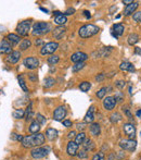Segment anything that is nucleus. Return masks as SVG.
Returning <instances> with one entry per match:
<instances>
[{"label": "nucleus", "instance_id": "nucleus-1", "mask_svg": "<svg viewBox=\"0 0 141 160\" xmlns=\"http://www.w3.org/2000/svg\"><path fill=\"white\" fill-rule=\"evenodd\" d=\"M45 143V135L42 133L33 134V135L24 136L21 144L24 148H32V147H39Z\"/></svg>", "mask_w": 141, "mask_h": 160}, {"label": "nucleus", "instance_id": "nucleus-2", "mask_svg": "<svg viewBox=\"0 0 141 160\" xmlns=\"http://www.w3.org/2000/svg\"><path fill=\"white\" fill-rule=\"evenodd\" d=\"M100 31V28L98 26L93 24H86L84 26H81L78 31V35L80 36L81 38H89L91 36L98 34Z\"/></svg>", "mask_w": 141, "mask_h": 160}, {"label": "nucleus", "instance_id": "nucleus-3", "mask_svg": "<svg viewBox=\"0 0 141 160\" xmlns=\"http://www.w3.org/2000/svg\"><path fill=\"white\" fill-rule=\"evenodd\" d=\"M50 30H51L50 24H48L46 22H37L33 26L32 34L34 36H40L43 34H47Z\"/></svg>", "mask_w": 141, "mask_h": 160}, {"label": "nucleus", "instance_id": "nucleus-4", "mask_svg": "<svg viewBox=\"0 0 141 160\" xmlns=\"http://www.w3.org/2000/svg\"><path fill=\"white\" fill-rule=\"evenodd\" d=\"M30 25H32V21L30 20H25L19 23V25L16 26V33L19 36H25L28 35V32L30 30Z\"/></svg>", "mask_w": 141, "mask_h": 160}, {"label": "nucleus", "instance_id": "nucleus-5", "mask_svg": "<svg viewBox=\"0 0 141 160\" xmlns=\"http://www.w3.org/2000/svg\"><path fill=\"white\" fill-rule=\"evenodd\" d=\"M49 154V148L48 147H43V146H39V147H35L33 148L32 152H30V156H32L34 159H41V158L47 157Z\"/></svg>", "mask_w": 141, "mask_h": 160}, {"label": "nucleus", "instance_id": "nucleus-6", "mask_svg": "<svg viewBox=\"0 0 141 160\" xmlns=\"http://www.w3.org/2000/svg\"><path fill=\"white\" fill-rule=\"evenodd\" d=\"M58 48H59V44L55 43V41H50V43H47L46 45H43L42 48L40 49V54L42 56H46V54H53L54 51H57Z\"/></svg>", "mask_w": 141, "mask_h": 160}, {"label": "nucleus", "instance_id": "nucleus-7", "mask_svg": "<svg viewBox=\"0 0 141 160\" xmlns=\"http://www.w3.org/2000/svg\"><path fill=\"white\" fill-rule=\"evenodd\" d=\"M119 147L123 150H127V152H133L137 147V142L135 139H122L119 142Z\"/></svg>", "mask_w": 141, "mask_h": 160}, {"label": "nucleus", "instance_id": "nucleus-8", "mask_svg": "<svg viewBox=\"0 0 141 160\" xmlns=\"http://www.w3.org/2000/svg\"><path fill=\"white\" fill-rule=\"evenodd\" d=\"M23 65H24L25 68L30 69V70H35V69L38 68V65H39V60L35 57H28L26 59H24Z\"/></svg>", "mask_w": 141, "mask_h": 160}, {"label": "nucleus", "instance_id": "nucleus-9", "mask_svg": "<svg viewBox=\"0 0 141 160\" xmlns=\"http://www.w3.org/2000/svg\"><path fill=\"white\" fill-rule=\"evenodd\" d=\"M66 108L64 106H59L53 112V119L55 121H63V118L66 117Z\"/></svg>", "mask_w": 141, "mask_h": 160}, {"label": "nucleus", "instance_id": "nucleus-10", "mask_svg": "<svg viewBox=\"0 0 141 160\" xmlns=\"http://www.w3.org/2000/svg\"><path fill=\"white\" fill-rule=\"evenodd\" d=\"M124 132L125 134L128 136L129 139H135L136 136V126L133 124V123H125L124 124Z\"/></svg>", "mask_w": 141, "mask_h": 160}, {"label": "nucleus", "instance_id": "nucleus-11", "mask_svg": "<svg viewBox=\"0 0 141 160\" xmlns=\"http://www.w3.org/2000/svg\"><path fill=\"white\" fill-rule=\"evenodd\" d=\"M112 51V47H103L96 50V51L92 52V57L93 58H104L106 56H108V54Z\"/></svg>", "mask_w": 141, "mask_h": 160}, {"label": "nucleus", "instance_id": "nucleus-12", "mask_svg": "<svg viewBox=\"0 0 141 160\" xmlns=\"http://www.w3.org/2000/svg\"><path fill=\"white\" fill-rule=\"evenodd\" d=\"M116 100L114 99L113 96H108L106 98H104V100H103V108L105 109V110H108V111H111L115 108L116 106Z\"/></svg>", "mask_w": 141, "mask_h": 160}, {"label": "nucleus", "instance_id": "nucleus-13", "mask_svg": "<svg viewBox=\"0 0 141 160\" xmlns=\"http://www.w3.org/2000/svg\"><path fill=\"white\" fill-rule=\"evenodd\" d=\"M12 52V45L7 39H2L0 41V54H10Z\"/></svg>", "mask_w": 141, "mask_h": 160}, {"label": "nucleus", "instance_id": "nucleus-14", "mask_svg": "<svg viewBox=\"0 0 141 160\" xmlns=\"http://www.w3.org/2000/svg\"><path fill=\"white\" fill-rule=\"evenodd\" d=\"M87 59H88V54H86L85 52H81V51L75 52V54H72V57H70V60H72L74 63L85 62Z\"/></svg>", "mask_w": 141, "mask_h": 160}, {"label": "nucleus", "instance_id": "nucleus-15", "mask_svg": "<svg viewBox=\"0 0 141 160\" xmlns=\"http://www.w3.org/2000/svg\"><path fill=\"white\" fill-rule=\"evenodd\" d=\"M66 152H67V155L72 156V157H73V156H76L77 155V152H78V145L76 144L75 142L70 141L67 146H66Z\"/></svg>", "mask_w": 141, "mask_h": 160}, {"label": "nucleus", "instance_id": "nucleus-16", "mask_svg": "<svg viewBox=\"0 0 141 160\" xmlns=\"http://www.w3.org/2000/svg\"><path fill=\"white\" fill-rule=\"evenodd\" d=\"M124 31H125V26L123 24H121V23L114 24L113 27H112V35L115 38H117L124 34Z\"/></svg>", "mask_w": 141, "mask_h": 160}, {"label": "nucleus", "instance_id": "nucleus-17", "mask_svg": "<svg viewBox=\"0 0 141 160\" xmlns=\"http://www.w3.org/2000/svg\"><path fill=\"white\" fill-rule=\"evenodd\" d=\"M95 112H96V107L95 106H91L89 108V110L87 111L86 116L84 118V121L86 123H93L95 121Z\"/></svg>", "mask_w": 141, "mask_h": 160}, {"label": "nucleus", "instance_id": "nucleus-18", "mask_svg": "<svg viewBox=\"0 0 141 160\" xmlns=\"http://www.w3.org/2000/svg\"><path fill=\"white\" fill-rule=\"evenodd\" d=\"M21 58V52L20 51H12L8 57H7V62L10 64H15Z\"/></svg>", "mask_w": 141, "mask_h": 160}, {"label": "nucleus", "instance_id": "nucleus-19", "mask_svg": "<svg viewBox=\"0 0 141 160\" xmlns=\"http://www.w3.org/2000/svg\"><path fill=\"white\" fill-rule=\"evenodd\" d=\"M138 7H139V3L136 2V1H133V2L130 3V5H126V8L124 9V15L128 16V15H130V14L135 13L136 10L138 9Z\"/></svg>", "mask_w": 141, "mask_h": 160}, {"label": "nucleus", "instance_id": "nucleus-20", "mask_svg": "<svg viewBox=\"0 0 141 160\" xmlns=\"http://www.w3.org/2000/svg\"><path fill=\"white\" fill-rule=\"evenodd\" d=\"M89 130H90V133H91L92 136H99L101 134V128L100 125H99V123H91L89 126Z\"/></svg>", "mask_w": 141, "mask_h": 160}, {"label": "nucleus", "instance_id": "nucleus-21", "mask_svg": "<svg viewBox=\"0 0 141 160\" xmlns=\"http://www.w3.org/2000/svg\"><path fill=\"white\" fill-rule=\"evenodd\" d=\"M5 39L9 41V43L11 44V45H17V44L20 43V36L17 35V34H13V33H10V34H8L7 35V37H5Z\"/></svg>", "mask_w": 141, "mask_h": 160}, {"label": "nucleus", "instance_id": "nucleus-22", "mask_svg": "<svg viewBox=\"0 0 141 160\" xmlns=\"http://www.w3.org/2000/svg\"><path fill=\"white\" fill-rule=\"evenodd\" d=\"M40 123L38 122L37 120H33L32 123L30 125V132L32 134H37L39 133V131H40Z\"/></svg>", "mask_w": 141, "mask_h": 160}, {"label": "nucleus", "instance_id": "nucleus-23", "mask_svg": "<svg viewBox=\"0 0 141 160\" xmlns=\"http://www.w3.org/2000/svg\"><path fill=\"white\" fill-rule=\"evenodd\" d=\"M65 32H66V30H65V27L63 26H58L55 30L53 31V37L55 38V39H61V38L63 37V35L65 34Z\"/></svg>", "mask_w": 141, "mask_h": 160}, {"label": "nucleus", "instance_id": "nucleus-24", "mask_svg": "<svg viewBox=\"0 0 141 160\" xmlns=\"http://www.w3.org/2000/svg\"><path fill=\"white\" fill-rule=\"evenodd\" d=\"M119 69L122 71H128V72H135V70H136L135 67H133L130 62H128V61H124V62L121 63Z\"/></svg>", "mask_w": 141, "mask_h": 160}, {"label": "nucleus", "instance_id": "nucleus-25", "mask_svg": "<svg viewBox=\"0 0 141 160\" xmlns=\"http://www.w3.org/2000/svg\"><path fill=\"white\" fill-rule=\"evenodd\" d=\"M139 39H140V37H139V35L137 33H131L127 37V43L129 44L130 46H133V45H136V44L138 43Z\"/></svg>", "mask_w": 141, "mask_h": 160}, {"label": "nucleus", "instance_id": "nucleus-26", "mask_svg": "<svg viewBox=\"0 0 141 160\" xmlns=\"http://www.w3.org/2000/svg\"><path fill=\"white\" fill-rule=\"evenodd\" d=\"M46 136L49 141H54L58 137V131L55 129H47L46 131Z\"/></svg>", "mask_w": 141, "mask_h": 160}, {"label": "nucleus", "instance_id": "nucleus-27", "mask_svg": "<svg viewBox=\"0 0 141 160\" xmlns=\"http://www.w3.org/2000/svg\"><path fill=\"white\" fill-rule=\"evenodd\" d=\"M83 147H84V149L86 152H92V150L95 149V142L91 141V139H86L84 142V144H83Z\"/></svg>", "mask_w": 141, "mask_h": 160}, {"label": "nucleus", "instance_id": "nucleus-28", "mask_svg": "<svg viewBox=\"0 0 141 160\" xmlns=\"http://www.w3.org/2000/svg\"><path fill=\"white\" fill-rule=\"evenodd\" d=\"M66 22H67V19H66V16L64 14H61V15L54 18V23L57 25H59V26H63Z\"/></svg>", "mask_w": 141, "mask_h": 160}, {"label": "nucleus", "instance_id": "nucleus-29", "mask_svg": "<svg viewBox=\"0 0 141 160\" xmlns=\"http://www.w3.org/2000/svg\"><path fill=\"white\" fill-rule=\"evenodd\" d=\"M86 141V134H85V132H80L79 134H77L75 137V143L77 145H83L84 144V142Z\"/></svg>", "mask_w": 141, "mask_h": 160}, {"label": "nucleus", "instance_id": "nucleus-30", "mask_svg": "<svg viewBox=\"0 0 141 160\" xmlns=\"http://www.w3.org/2000/svg\"><path fill=\"white\" fill-rule=\"evenodd\" d=\"M122 119L123 117L119 112H114V113L111 114V117H110V120H111L112 123H118L119 121H122Z\"/></svg>", "mask_w": 141, "mask_h": 160}, {"label": "nucleus", "instance_id": "nucleus-31", "mask_svg": "<svg viewBox=\"0 0 141 160\" xmlns=\"http://www.w3.org/2000/svg\"><path fill=\"white\" fill-rule=\"evenodd\" d=\"M30 46H32V41H30V39H23V41H21V44H20V49L21 50H26V49L30 48Z\"/></svg>", "mask_w": 141, "mask_h": 160}, {"label": "nucleus", "instance_id": "nucleus-32", "mask_svg": "<svg viewBox=\"0 0 141 160\" xmlns=\"http://www.w3.org/2000/svg\"><path fill=\"white\" fill-rule=\"evenodd\" d=\"M90 87H91V84H90V82L84 81V82H81L80 84H79V90H80L81 92H84V93H87V92H88V90H90Z\"/></svg>", "mask_w": 141, "mask_h": 160}, {"label": "nucleus", "instance_id": "nucleus-33", "mask_svg": "<svg viewBox=\"0 0 141 160\" xmlns=\"http://www.w3.org/2000/svg\"><path fill=\"white\" fill-rule=\"evenodd\" d=\"M12 116H13L14 119H22V118H24L25 111L23 110V109H16V110H14Z\"/></svg>", "mask_w": 141, "mask_h": 160}, {"label": "nucleus", "instance_id": "nucleus-34", "mask_svg": "<svg viewBox=\"0 0 141 160\" xmlns=\"http://www.w3.org/2000/svg\"><path fill=\"white\" fill-rule=\"evenodd\" d=\"M106 93H108V88H106V87H102V88H100V90H98L96 95H97V97L99 98V99H103Z\"/></svg>", "mask_w": 141, "mask_h": 160}, {"label": "nucleus", "instance_id": "nucleus-35", "mask_svg": "<svg viewBox=\"0 0 141 160\" xmlns=\"http://www.w3.org/2000/svg\"><path fill=\"white\" fill-rule=\"evenodd\" d=\"M17 80H19V84H20V86H21V88L24 92H28V88H27V86H26V84H25V81H24V79H23V76L22 75H19L17 76Z\"/></svg>", "mask_w": 141, "mask_h": 160}, {"label": "nucleus", "instance_id": "nucleus-36", "mask_svg": "<svg viewBox=\"0 0 141 160\" xmlns=\"http://www.w3.org/2000/svg\"><path fill=\"white\" fill-rule=\"evenodd\" d=\"M54 83H55V81H54L53 77H46V79H45V87H46V88L52 87L54 85Z\"/></svg>", "mask_w": 141, "mask_h": 160}, {"label": "nucleus", "instance_id": "nucleus-37", "mask_svg": "<svg viewBox=\"0 0 141 160\" xmlns=\"http://www.w3.org/2000/svg\"><path fill=\"white\" fill-rule=\"evenodd\" d=\"M59 61H60L59 56H55V54H52L51 57L48 58V63H49V64H51V65L57 64Z\"/></svg>", "mask_w": 141, "mask_h": 160}, {"label": "nucleus", "instance_id": "nucleus-38", "mask_svg": "<svg viewBox=\"0 0 141 160\" xmlns=\"http://www.w3.org/2000/svg\"><path fill=\"white\" fill-rule=\"evenodd\" d=\"M85 62H78V63H75V64L73 65V68H72V71L73 72H78V71H80L81 69L85 68Z\"/></svg>", "mask_w": 141, "mask_h": 160}, {"label": "nucleus", "instance_id": "nucleus-39", "mask_svg": "<svg viewBox=\"0 0 141 160\" xmlns=\"http://www.w3.org/2000/svg\"><path fill=\"white\" fill-rule=\"evenodd\" d=\"M114 99L116 100V103H122L124 100V93L122 92H116L115 93V95L113 96Z\"/></svg>", "mask_w": 141, "mask_h": 160}, {"label": "nucleus", "instance_id": "nucleus-40", "mask_svg": "<svg viewBox=\"0 0 141 160\" xmlns=\"http://www.w3.org/2000/svg\"><path fill=\"white\" fill-rule=\"evenodd\" d=\"M25 114H26V120L28 121V120L33 119V109H32V103H30V105H28V107H27V110L26 112H25Z\"/></svg>", "mask_w": 141, "mask_h": 160}, {"label": "nucleus", "instance_id": "nucleus-41", "mask_svg": "<svg viewBox=\"0 0 141 160\" xmlns=\"http://www.w3.org/2000/svg\"><path fill=\"white\" fill-rule=\"evenodd\" d=\"M115 86L118 88V90H124L125 86H126V82L124 80H118V81L115 82Z\"/></svg>", "mask_w": 141, "mask_h": 160}, {"label": "nucleus", "instance_id": "nucleus-42", "mask_svg": "<svg viewBox=\"0 0 141 160\" xmlns=\"http://www.w3.org/2000/svg\"><path fill=\"white\" fill-rule=\"evenodd\" d=\"M133 19L137 23H141V11H136L133 14Z\"/></svg>", "mask_w": 141, "mask_h": 160}, {"label": "nucleus", "instance_id": "nucleus-43", "mask_svg": "<svg viewBox=\"0 0 141 160\" xmlns=\"http://www.w3.org/2000/svg\"><path fill=\"white\" fill-rule=\"evenodd\" d=\"M122 110L124 111V113L126 114V116H127V117L129 118L130 120L133 119V114H131V111H130L129 107H128V106H124V107L122 108Z\"/></svg>", "mask_w": 141, "mask_h": 160}, {"label": "nucleus", "instance_id": "nucleus-44", "mask_svg": "<svg viewBox=\"0 0 141 160\" xmlns=\"http://www.w3.org/2000/svg\"><path fill=\"white\" fill-rule=\"evenodd\" d=\"M76 156H77L79 159H86V158H88V152L85 149H83V150H80V152H77V155Z\"/></svg>", "mask_w": 141, "mask_h": 160}, {"label": "nucleus", "instance_id": "nucleus-45", "mask_svg": "<svg viewBox=\"0 0 141 160\" xmlns=\"http://www.w3.org/2000/svg\"><path fill=\"white\" fill-rule=\"evenodd\" d=\"M91 160H104V152H100L98 154H95Z\"/></svg>", "mask_w": 141, "mask_h": 160}, {"label": "nucleus", "instance_id": "nucleus-46", "mask_svg": "<svg viewBox=\"0 0 141 160\" xmlns=\"http://www.w3.org/2000/svg\"><path fill=\"white\" fill-rule=\"evenodd\" d=\"M38 121V122L40 123V125H43V124H46L47 122V120L46 118L43 117V116H41L40 113H37V119H36Z\"/></svg>", "mask_w": 141, "mask_h": 160}, {"label": "nucleus", "instance_id": "nucleus-47", "mask_svg": "<svg viewBox=\"0 0 141 160\" xmlns=\"http://www.w3.org/2000/svg\"><path fill=\"white\" fill-rule=\"evenodd\" d=\"M23 137H24V136H22L21 134H15V133H13V134H12V135H11V139H13V141L22 142Z\"/></svg>", "mask_w": 141, "mask_h": 160}, {"label": "nucleus", "instance_id": "nucleus-48", "mask_svg": "<svg viewBox=\"0 0 141 160\" xmlns=\"http://www.w3.org/2000/svg\"><path fill=\"white\" fill-rule=\"evenodd\" d=\"M62 123H63V125H64L65 128H70V126L73 125V122H72L70 120H63Z\"/></svg>", "mask_w": 141, "mask_h": 160}, {"label": "nucleus", "instance_id": "nucleus-49", "mask_svg": "<svg viewBox=\"0 0 141 160\" xmlns=\"http://www.w3.org/2000/svg\"><path fill=\"white\" fill-rule=\"evenodd\" d=\"M74 13H75V9H74V8H68L63 14L66 16V15H72V14H74Z\"/></svg>", "mask_w": 141, "mask_h": 160}, {"label": "nucleus", "instance_id": "nucleus-50", "mask_svg": "<svg viewBox=\"0 0 141 160\" xmlns=\"http://www.w3.org/2000/svg\"><path fill=\"white\" fill-rule=\"evenodd\" d=\"M104 77H105V74H104V73L98 74V75L96 76V81H97V82H102L103 80H104Z\"/></svg>", "mask_w": 141, "mask_h": 160}, {"label": "nucleus", "instance_id": "nucleus-51", "mask_svg": "<svg viewBox=\"0 0 141 160\" xmlns=\"http://www.w3.org/2000/svg\"><path fill=\"white\" fill-rule=\"evenodd\" d=\"M67 137H68V139H70H70H75V137H76V134H75V132H74V131H72V132H70V133H68V135H67Z\"/></svg>", "mask_w": 141, "mask_h": 160}, {"label": "nucleus", "instance_id": "nucleus-52", "mask_svg": "<svg viewBox=\"0 0 141 160\" xmlns=\"http://www.w3.org/2000/svg\"><path fill=\"white\" fill-rule=\"evenodd\" d=\"M30 79L32 80L33 82H36L38 80L37 75H35V73H30Z\"/></svg>", "mask_w": 141, "mask_h": 160}, {"label": "nucleus", "instance_id": "nucleus-53", "mask_svg": "<svg viewBox=\"0 0 141 160\" xmlns=\"http://www.w3.org/2000/svg\"><path fill=\"white\" fill-rule=\"evenodd\" d=\"M125 157V154H124V152H118V154H117V156H116V158L118 160H121V159H123V158Z\"/></svg>", "mask_w": 141, "mask_h": 160}, {"label": "nucleus", "instance_id": "nucleus-54", "mask_svg": "<svg viewBox=\"0 0 141 160\" xmlns=\"http://www.w3.org/2000/svg\"><path fill=\"white\" fill-rule=\"evenodd\" d=\"M84 15L86 16L87 19H91V14H90V12L88 10H85L84 11Z\"/></svg>", "mask_w": 141, "mask_h": 160}, {"label": "nucleus", "instance_id": "nucleus-55", "mask_svg": "<svg viewBox=\"0 0 141 160\" xmlns=\"http://www.w3.org/2000/svg\"><path fill=\"white\" fill-rule=\"evenodd\" d=\"M77 129H78L79 131H83L85 129V124L84 123H78V124H77Z\"/></svg>", "mask_w": 141, "mask_h": 160}, {"label": "nucleus", "instance_id": "nucleus-56", "mask_svg": "<svg viewBox=\"0 0 141 160\" xmlns=\"http://www.w3.org/2000/svg\"><path fill=\"white\" fill-rule=\"evenodd\" d=\"M133 0H123V3H124V5H130V3H133Z\"/></svg>", "mask_w": 141, "mask_h": 160}, {"label": "nucleus", "instance_id": "nucleus-57", "mask_svg": "<svg viewBox=\"0 0 141 160\" xmlns=\"http://www.w3.org/2000/svg\"><path fill=\"white\" fill-rule=\"evenodd\" d=\"M135 52H136V54H141V49L139 48V47H136V48H135Z\"/></svg>", "mask_w": 141, "mask_h": 160}, {"label": "nucleus", "instance_id": "nucleus-58", "mask_svg": "<svg viewBox=\"0 0 141 160\" xmlns=\"http://www.w3.org/2000/svg\"><path fill=\"white\" fill-rule=\"evenodd\" d=\"M114 158H115L114 154H110V156H108V160H114Z\"/></svg>", "mask_w": 141, "mask_h": 160}, {"label": "nucleus", "instance_id": "nucleus-59", "mask_svg": "<svg viewBox=\"0 0 141 160\" xmlns=\"http://www.w3.org/2000/svg\"><path fill=\"white\" fill-rule=\"evenodd\" d=\"M42 44V41L41 39H38V41H36V46H38V45H41Z\"/></svg>", "mask_w": 141, "mask_h": 160}, {"label": "nucleus", "instance_id": "nucleus-60", "mask_svg": "<svg viewBox=\"0 0 141 160\" xmlns=\"http://www.w3.org/2000/svg\"><path fill=\"white\" fill-rule=\"evenodd\" d=\"M136 116H137V117H138V118H141V109H140V110H138V111H137Z\"/></svg>", "mask_w": 141, "mask_h": 160}, {"label": "nucleus", "instance_id": "nucleus-61", "mask_svg": "<svg viewBox=\"0 0 141 160\" xmlns=\"http://www.w3.org/2000/svg\"><path fill=\"white\" fill-rule=\"evenodd\" d=\"M114 10H116V7L115 5H113V7H111V9H110V13H112Z\"/></svg>", "mask_w": 141, "mask_h": 160}, {"label": "nucleus", "instance_id": "nucleus-62", "mask_svg": "<svg viewBox=\"0 0 141 160\" xmlns=\"http://www.w3.org/2000/svg\"><path fill=\"white\" fill-rule=\"evenodd\" d=\"M129 94H130V95L133 94V87H131V86H129Z\"/></svg>", "mask_w": 141, "mask_h": 160}, {"label": "nucleus", "instance_id": "nucleus-63", "mask_svg": "<svg viewBox=\"0 0 141 160\" xmlns=\"http://www.w3.org/2000/svg\"><path fill=\"white\" fill-rule=\"evenodd\" d=\"M40 10H41V11H43V12H46V13H47V12H48V10H47V9H45V8H40Z\"/></svg>", "mask_w": 141, "mask_h": 160}]
</instances>
